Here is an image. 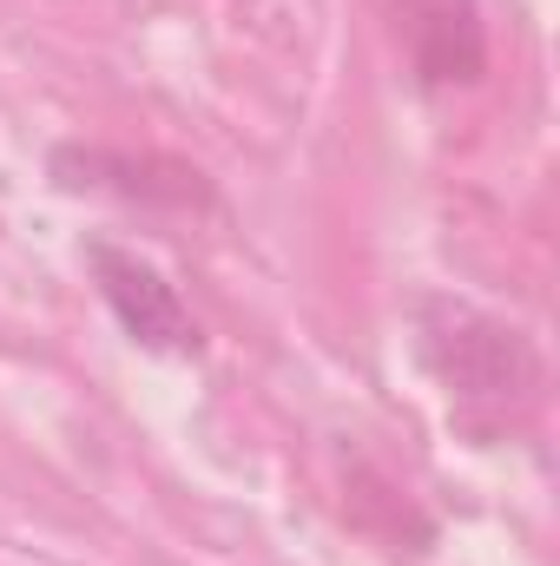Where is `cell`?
I'll list each match as a JSON object with an SVG mask.
<instances>
[{
  "instance_id": "1",
  "label": "cell",
  "mask_w": 560,
  "mask_h": 566,
  "mask_svg": "<svg viewBox=\"0 0 560 566\" xmlns=\"http://www.w3.org/2000/svg\"><path fill=\"white\" fill-rule=\"evenodd\" d=\"M416 349L435 369V382L462 402L508 409L541 382V363L521 343V329H508V323H495L468 303H442V296L416 303Z\"/></svg>"
},
{
  "instance_id": "2",
  "label": "cell",
  "mask_w": 560,
  "mask_h": 566,
  "mask_svg": "<svg viewBox=\"0 0 560 566\" xmlns=\"http://www.w3.org/2000/svg\"><path fill=\"white\" fill-rule=\"evenodd\" d=\"M86 264H93V283H100L106 310L120 316V329H126L139 349H152V356H198V349H205V336H198L185 296L165 283L158 264H145L139 251L106 244V238L86 244Z\"/></svg>"
}]
</instances>
